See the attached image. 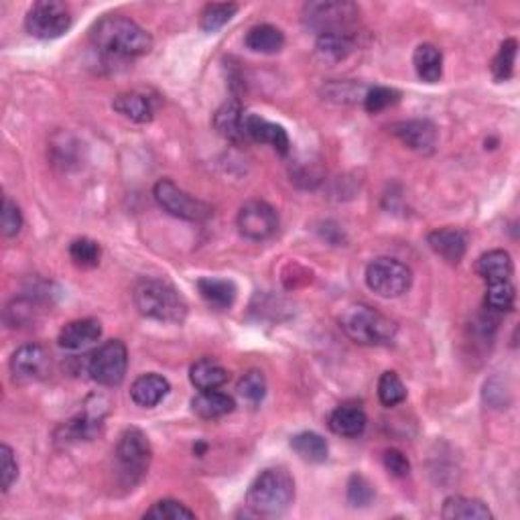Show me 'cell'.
Instances as JSON below:
<instances>
[{"label": "cell", "instance_id": "6da1fadb", "mask_svg": "<svg viewBox=\"0 0 520 520\" xmlns=\"http://www.w3.org/2000/svg\"><path fill=\"white\" fill-rule=\"evenodd\" d=\"M92 43L114 57H141L153 49V37L141 24L120 14H108L89 31Z\"/></svg>", "mask_w": 520, "mask_h": 520}, {"label": "cell", "instance_id": "7a4b0ae2", "mask_svg": "<svg viewBox=\"0 0 520 520\" xmlns=\"http://www.w3.org/2000/svg\"><path fill=\"white\" fill-rule=\"evenodd\" d=\"M295 498V479L284 468H268L246 492V508L255 516H279Z\"/></svg>", "mask_w": 520, "mask_h": 520}, {"label": "cell", "instance_id": "3957f363", "mask_svg": "<svg viewBox=\"0 0 520 520\" xmlns=\"http://www.w3.org/2000/svg\"><path fill=\"white\" fill-rule=\"evenodd\" d=\"M138 313L154 321L181 323L187 315L185 299L175 287L157 279H143L133 291Z\"/></svg>", "mask_w": 520, "mask_h": 520}, {"label": "cell", "instance_id": "277c9868", "mask_svg": "<svg viewBox=\"0 0 520 520\" xmlns=\"http://www.w3.org/2000/svg\"><path fill=\"white\" fill-rule=\"evenodd\" d=\"M346 336L360 346H388L396 338V323L370 305H349L339 320Z\"/></svg>", "mask_w": 520, "mask_h": 520}, {"label": "cell", "instance_id": "5b68a950", "mask_svg": "<svg viewBox=\"0 0 520 520\" xmlns=\"http://www.w3.org/2000/svg\"><path fill=\"white\" fill-rule=\"evenodd\" d=\"M153 195L162 211H167L173 218L185 219V222H206V219L214 216V209H211L209 203L193 198V195L183 191L171 179H161V181L154 183Z\"/></svg>", "mask_w": 520, "mask_h": 520}, {"label": "cell", "instance_id": "8992f818", "mask_svg": "<svg viewBox=\"0 0 520 520\" xmlns=\"http://www.w3.org/2000/svg\"><path fill=\"white\" fill-rule=\"evenodd\" d=\"M366 284L378 297L396 299L411 289L413 273L409 266L396 258H374L366 266Z\"/></svg>", "mask_w": 520, "mask_h": 520}, {"label": "cell", "instance_id": "52a82bcc", "mask_svg": "<svg viewBox=\"0 0 520 520\" xmlns=\"http://www.w3.org/2000/svg\"><path fill=\"white\" fill-rule=\"evenodd\" d=\"M301 16L307 29L325 35V32H349L360 11L352 3H333V0L323 3L321 0V3H307Z\"/></svg>", "mask_w": 520, "mask_h": 520}, {"label": "cell", "instance_id": "ba28073f", "mask_svg": "<svg viewBox=\"0 0 520 520\" xmlns=\"http://www.w3.org/2000/svg\"><path fill=\"white\" fill-rule=\"evenodd\" d=\"M71 27V11L60 0H41L24 16V29L35 39H57Z\"/></svg>", "mask_w": 520, "mask_h": 520}, {"label": "cell", "instance_id": "9c48e42d", "mask_svg": "<svg viewBox=\"0 0 520 520\" xmlns=\"http://www.w3.org/2000/svg\"><path fill=\"white\" fill-rule=\"evenodd\" d=\"M128 349L120 339H110L96 349L88 362L89 378L100 386H118L126 376Z\"/></svg>", "mask_w": 520, "mask_h": 520}, {"label": "cell", "instance_id": "30bf717a", "mask_svg": "<svg viewBox=\"0 0 520 520\" xmlns=\"http://www.w3.org/2000/svg\"><path fill=\"white\" fill-rule=\"evenodd\" d=\"M151 458H153L151 441L141 429L130 427L120 435L116 443V460L120 463L122 474H125L130 482H136V479L149 469Z\"/></svg>", "mask_w": 520, "mask_h": 520}, {"label": "cell", "instance_id": "8fae6325", "mask_svg": "<svg viewBox=\"0 0 520 520\" xmlns=\"http://www.w3.org/2000/svg\"><path fill=\"white\" fill-rule=\"evenodd\" d=\"M236 226L246 240L263 242L279 230V214L266 201H248L236 216Z\"/></svg>", "mask_w": 520, "mask_h": 520}, {"label": "cell", "instance_id": "7c38bea8", "mask_svg": "<svg viewBox=\"0 0 520 520\" xmlns=\"http://www.w3.org/2000/svg\"><path fill=\"white\" fill-rule=\"evenodd\" d=\"M11 372L14 382H35L49 372V354L43 346L24 344L11 358Z\"/></svg>", "mask_w": 520, "mask_h": 520}, {"label": "cell", "instance_id": "4fadbf2b", "mask_svg": "<svg viewBox=\"0 0 520 520\" xmlns=\"http://www.w3.org/2000/svg\"><path fill=\"white\" fill-rule=\"evenodd\" d=\"M393 135L417 153H431L437 144V126L429 120H404L393 125Z\"/></svg>", "mask_w": 520, "mask_h": 520}, {"label": "cell", "instance_id": "5bb4252c", "mask_svg": "<svg viewBox=\"0 0 520 520\" xmlns=\"http://www.w3.org/2000/svg\"><path fill=\"white\" fill-rule=\"evenodd\" d=\"M244 128H246V136L250 141L273 146L283 157L289 153V135L281 125L268 122L266 118L258 116V114H246V116H244Z\"/></svg>", "mask_w": 520, "mask_h": 520}, {"label": "cell", "instance_id": "9a60e30c", "mask_svg": "<svg viewBox=\"0 0 520 520\" xmlns=\"http://www.w3.org/2000/svg\"><path fill=\"white\" fill-rule=\"evenodd\" d=\"M100 338L102 323L92 320V317H86V320H76L63 325L60 336H57V344H60V348L65 349V352H79V349H86L88 346L96 344Z\"/></svg>", "mask_w": 520, "mask_h": 520}, {"label": "cell", "instance_id": "2e32d148", "mask_svg": "<svg viewBox=\"0 0 520 520\" xmlns=\"http://www.w3.org/2000/svg\"><path fill=\"white\" fill-rule=\"evenodd\" d=\"M427 244L447 265H460L466 256L468 238L458 228H439L427 236Z\"/></svg>", "mask_w": 520, "mask_h": 520}, {"label": "cell", "instance_id": "e0dca14e", "mask_svg": "<svg viewBox=\"0 0 520 520\" xmlns=\"http://www.w3.org/2000/svg\"><path fill=\"white\" fill-rule=\"evenodd\" d=\"M171 385L167 378H162L161 374H143L138 376L133 386H130V398H133L135 404L143 406V409H153L157 406L162 398L169 395Z\"/></svg>", "mask_w": 520, "mask_h": 520}, {"label": "cell", "instance_id": "ac0fdd59", "mask_svg": "<svg viewBox=\"0 0 520 520\" xmlns=\"http://www.w3.org/2000/svg\"><path fill=\"white\" fill-rule=\"evenodd\" d=\"M244 116H246V114L242 112L240 104L236 100L219 106V110L214 116V126L218 135L234 144H242L248 138L246 128H244Z\"/></svg>", "mask_w": 520, "mask_h": 520}, {"label": "cell", "instance_id": "d6986e66", "mask_svg": "<svg viewBox=\"0 0 520 520\" xmlns=\"http://www.w3.org/2000/svg\"><path fill=\"white\" fill-rule=\"evenodd\" d=\"M366 425H368V417H366L362 406L358 404H341L330 414L331 433L339 437H360L366 431Z\"/></svg>", "mask_w": 520, "mask_h": 520}, {"label": "cell", "instance_id": "ffe728a7", "mask_svg": "<svg viewBox=\"0 0 520 520\" xmlns=\"http://www.w3.org/2000/svg\"><path fill=\"white\" fill-rule=\"evenodd\" d=\"M198 291L201 299L206 301L209 307L224 311L234 305L236 297H238V289L236 284L228 279H216V276H203L198 281Z\"/></svg>", "mask_w": 520, "mask_h": 520}, {"label": "cell", "instance_id": "44dd1931", "mask_svg": "<svg viewBox=\"0 0 520 520\" xmlns=\"http://www.w3.org/2000/svg\"><path fill=\"white\" fill-rule=\"evenodd\" d=\"M236 409V403L230 395L219 393V390H203L191 401V411L198 414L200 419L214 421L222 419Z\"/></svg>", "mask_w": 520, "mask_h": 520}, {"label": "cell", "instance_id": "7402d4cb", "mask_svg": "<svg viewBox=\"0 0 520 520\" xmlns=\"http://www.w3.org/2000/svg\"><path fill=\"white\" fill-rule=\"evenodd\" d=\"M476 271L486 284H494L510 281L512 273H515V265H512V258L506 250H490L479 256Z\"/></svg>", "mask_w": 520, "mask_h": 520}, {"label": "cell", "instance_id": "603a6c76", "mask_svg": "<svg viewBox=\"0 0 520 520\" xmlns=\"http://www.w3.org/2000/svg\"><path fill=\"white\" fill-rule=\"evenodd\" d=\"M413 65L421 81H425V84H437L443 76L441 49L431 43L419 45L413 53Z\"/></svg>", "mask_w": 520, "mask_h": 520}, {"label": "cell", "instance_id": "cb8c5ba5", "mask_svg": "<svg viewBox=\"0 0 520 520\" xmlns=\"http://www.w3.org/2000/svg\"><path fill=\"white\" fill-rule=\"evenodd\" d=\"M112 108L116 110L120 116L136 122V125H146L154 116V106L151 98L138 92H125L114 98Z\"/></svg>", "mask_w": 520, "mask_h": 520}, {"label": "cell", "instance_id": "d4e9b609", "mask_svg": "<svg viewBox=\"0 0 520 520\" xmlns=\"http://www.w3.org/2000/svg\"><path fill=\"white\" fill-rule=\"evenodd\" d=\"M441 516L447 520H490L492 512L482 500L466 498V496H451L443 502Z\"/></svg>", "mask_w": 520, "mask_h": 520}, {"label": "cell", "instance_id": "484cf974", "mask_svg": "<svg viewBox=\"0 0 520 520\" xmlns=\"http://www.w3.org/2000/svg\"><path fill=\"white\" fill-rule=\"evenodd\" d=\"M191 385L203 393V390H218L228 382V370L211 358H201L190 368Z\"/></svg>", "mask_w": 520, "mask_h": 520}, {"label": "cell", "instance_id": "4316f807", "mask_svg": "<svg viewBox=\"0 0 520 520\" xmlns=\"http://www.w3.org/2000/svg\"><path fill=\"white\" fill-rule=\"evenodd\" d=\"M244 43L255 53H279L284 45V35L279 27L274 24H256L252 27L246 37H244Z\"/></svg>", "mask_w": 520, "mask_h": 520}, {"label": "cell", "instance_id": "83f0119b", "mask_svg": "<svg viewBox=\"0 0 520 520\" xmlns=\"http://www.w3.org/2000/svg\"><path fill=\"white\" fill-rule=\"evenodd\" d=\"M291 447L301 460L309 463H323L330 453L328 441L320 433H313V431H303V433L292 437Z\"/></svg>", "mask_w": 520, "mask_h": 520}, {"label": "cell", "instance_id": "f1b7e54d", "mask_svg": "<svg viewBox=\"0 0 520 520\" xmlns=\"http://www.w3.org/2000/svg\"><path fill=\"white\" fill-rule=\"evenodd\" d=\"M317 53L328 61H341L354 51V39L349 32H325L317 37Z\"/></svg>", "mask_w": 520, "mask_h": 520}, {"label": "cell", "instance_id": "f546056e", "mask_svg": "<svg viewBox=\"0 0 520 520\" xmlns=\"http://www.w3.org/2000/svg\"><path fill=\"white\" fill-rule=\"evenodd\" d=\"M238 13V5L234 3H211L203 6L200 14V27L206 32H216L224 29L228 23L232 21V16Z\"/></svg>", "mask_w": 520, "mask_h": 520}, {"label": "cell", "instance_id": "4dcf8cb0", "mask_svg": "<svg viewBox=\"0 0 520 520\" xmlns=\"http://www.w3.org/2000/svg\"><path fill=\"white\" fill-rule=\"evenodd\" d=\"M515 301H516V289L510 281L488 284L486 307L490 309V311H496V313L510 311V309L515 307Z\"/></svg>", "mask_w": 520, "mask_h": 520}, {"label": "cell", "instance_id": "1f68e13d", "mask_svg": "<svg viewBox=\"0 0 520 520\" xmlns=\"http://www.w3.org/2000/svg\"><path fill=\"white\" fill-rule=\"evenodd\" d=\"M70 258L79 268H94L100 265L102 248L92 238H76L70 244Z\"/></svg>", "mask_w": 520, "mask_h": 520}, {"label": "cell", "instance_id": "d6a6232c", "mask_svg": "<svg viewBox=\"0 0 520 520\" xmlns=\"http://www.w3.org/2000/svg\"><path fill=\"white\" fill-rule=\"evenodd\" d=\"M378 398L385 406H398L406 401V386L396 372L388 370L378 380Z\"/></svg>", "mask_w": 520, "mask_h": 520}, {"label": "cell", "instance_id": "836d02e7", "mask_svg": "<svg viewBox=\"0 0 520 520\" xmlns=\"http://www.w3.org/2000/svg\"><path fill=\"white\" fill-rule=\"evenodd\" d=\"M516 49H518L516 39H506L500 45L498 53H496L494 61H492V73L498 81H506L512 78V73H515Z\"/></svg>", "mask_w": 520, "mask_h": 520}, {"label": "cell", "instance_id": "e575fe53", "mask_svg": "<svg viewBox=\"0 0 520 520\" xmlns=\"http://www.w3.org/2000/svg\"><path fill=\"white\" fill-rule=\"evenodd\" d=\"M238 395L244 398V401L250 404H258L263 403V398L266 396V378L265 374L260 370H250L244 374L238 382Z\"/></svg>", "mask_w": 520, "mask_h": 520}, {"label": "cell", "instance_id": "d590c367", "mask_svg": "<svg viewBox=\"0 0 520 520\" xmlns=\"http://www.w3.org/2000/svg\"><path fill=\"white\" fill-rule=\"evenodd\" d=\"M144 518L153 520H183V518H195V512L185 506V504L177 500H159L144 512Z\"/></svg>", "mask_w": 520, "mask_h": 520}, {"label": "cell", "instance_id": "8d00e7d4", "mask_svg": "<svg viewBox=\"0 0 520 520\" xmlns=\"http://www.w3.org/2000/svg\"><path fill=\"white\" fill-rule=\"evenodd\" d=\"M398 100H401V92H396V89L374 86L364 96V108L370 114H378L382 110H386L388 106H395Z\"/></svg>", "mask_w": 520, "mask_h": 520}, {"label": "cell", "instance_id": "74e56055", "mask_svg": "<svg viewBox=\"0 0 520 520\" xmlns=\"http://www.w3.org/2000/svg\"><path fill=\"white\" fill-rule=\"evenodd\" d=\"M374 500V488L364 476H352L348 484V502L356 508H364Z\"/></svg>", "mask_w": 520, "mask_h": 520}, {"label": "cell", "instance_id": "f35d334b", "mask_svg": "<svg viewBox=\"0 0 520 520\" xmlns=\"http://www.w3.org/2000/svg\"><path fill=\"white\" fill-rule=\"evenodd\" d=\"M16 478H19V463L14 460V453L8 445H0V488L3 492L11 490Z\"/></svg>", "mask_w": 520, "mask_h": 520}, {"label": "cell", "instance_id": "ab89813d", "mask_svg": "<svg viewBox=\"0 0 520 520\" xmlns=\"http://www.w3.org/2000/svg\"><path fill=\"white\" fill-rule=\"evenodd\" d=\"M0 226H3V234L6 238H13L21 232L23 228V214L19 206L8 198L3 200V214H0Z\"/></svg>", "mask_w": 520, "mask_h": 520}, {"label": "cell", "instance_id": "60d3db41", "mask_svg": "<svg viewBox=\"0 0 520 520\" xmlns=\"http://www.w3.org/2000/svg\"><path fill=\"white\" fill-rule=\"evenodd\" d=\"M385 468L388 469L390 476L406 478L411 471V461L406 460V455L403 451L386 450L385 451Z\"/></svg>", "mask_w": 520, "mask_h": 520}]
</instances>
